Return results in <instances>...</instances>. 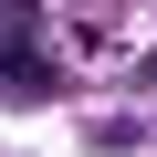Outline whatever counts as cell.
<instances>
[{"label":"cell","mask_w":157,"mask_h":157,"mask_svg":"<svg viewBox=\"0 0 157 157\" xmlns=\"http://www.w3.org/2000/svg\"><path fill=\"white\" fill-rule=\"evenodd\" d=\"M63 73H52V52L21 32V21H0V94H52Z\"/></svg>","instance_id":"cell-1"}]
</instances>
